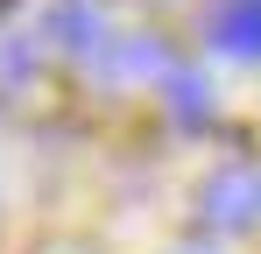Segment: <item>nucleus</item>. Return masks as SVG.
Masks as SVG:
<instances>
[{"mask_svg": "<svg viewBox=\"0 0 261 254\" xmlns=\"http://www.w3.org/2000/svg\"><path fill=\"white\" fill-rule=\"evenodd\" d=\"M43 36L57 42V49H71V57H99V49H106V21H99V7H92V0H57V7H49L43 14Z\"/></svg>", "mask_w": 261, "mask_h": 254, "instance_id": "nucleus-3", "label": "nucleus"}, {"mask_svg": "<svg viewBox=\"0 0 261 254\" xmlns=\"http://www.w3.org/2000/svg\"><path fill=\"white\" fill-rule=\"evenodd\" d=\"M261 212V176H247V169H219L212 184H205V226H247Z\"/></svg>", "mask_w": 261, "mask_h": 254, "instance_id": "nucleus-2", "label": "nucleus"}, {"mask_svg": "<svg viewBox=\"0 0 261 254\" xmlns=\"http://www.w3.org/2000/svg\"><path fill=\"white\" fill-rule=\"evenodd\" d=\"M184 254H212V247H184Z\"/></svg>", "mask_w": 261, "mask_h": 254, "instance_id": "nucleus-6", "label": "nucleus"}, {"mask_svg": "<svg viewBox=\"0 0 261 254\" xmlns=\"http://www.w3.org/2000/svg\"><path fill=\"white\" fill-rule=\"evenodd\" d=\"M219 57H240V64H261V0H219L212 21H205Z\"/></svg>", "mask_w": 261, "mask_h": 254, "instance_id": "nucleus-1", "label": "nucleus"}, {"mask_svg": "<svg viewBox=\"0 0 261 254\" xmlns=\"http://www.w3.org/2000/svg\"><path fill=\"white\" fill-rule=\"evenodd\" d=\"M99 71L120 85V78H170V49L155 36H127V42H113V49H99Z\"/></svg>", "mask_w": 261, "mask_h": 254, "instance_id": "nucleus-4", "label": "nucleus"}, {"mask_svg": "<svg viewBox=\"0 0 261 254\" xmlns=\"http://www.w3.org/2000/svg\"><path fill=\"white\" fill-rule=\"evenodd\" d=\"M163 99H170V113L184 127H205V120H212V85L198 78V71H170V78H163Z\"/></svg>", "mask_w": 261, "mask_h": 254, "instance_id": "nucleus-5", "label": "nucleus"}]
</instances>
